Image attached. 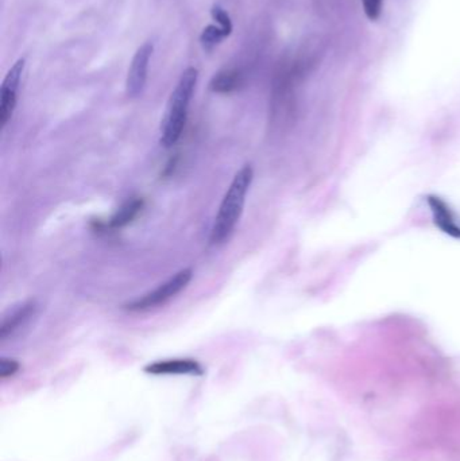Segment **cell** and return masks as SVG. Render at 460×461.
Returning a JSON list of instances; mask_svg holds the SVG:
<instances>
[{"label":"cell","mask_w":460,"mask_h":461,"mask_svg":"<svg viewBox=\"0 0 460 461\" xmlns=\"http://www.w3.org/2000/svg\"><path fill=\"white\" fill-rule=\"evenodd\" d=\"M254 179L251 165H244L232 178L223 197L219 210L211 229L209 241L212 246H220L234 232L246 206V197Z\"/></svg>","instance_id":"obj_1"},{"label":"cell","mask_w":460,"mask_h":461,"mask_svg":"<svg viewBox=\"0 0 460 461\" xmlns=\"http://www.w3.org/2000/svg\"><path fill=\"white\" fill-rule=\"evenodd\" d=\"M197 79H199V70L196 68H188L181 75L175 85V91L170 95L168 108L161 125L159 141L165 149L173 147L180 141L184 132Z\"/></svg>","instance_id":"obj_2"},{"label":"cell","mask_w":460,"mask_h":461,"mask_svg":"<svg viewBox=\"0 0 460 461\" xmlns=\"http://www.w3.org/2000/svg\"><path fill=\"white\" fill-rule=\"evenodd\" d=\"M192 278H193V270L182 269V270L175 272L173 277H170L168 281L161 284L154 290L126 303L123 306V309L128 312L137 313V312H147V310L159 308V306L169 303L170 300H173L177 294H180L184 289H187Z\"/></svg>","instance_id":"obj_3"},{"label":"cell","mask_w":460,"mask_h":461,"mask_svg":"<svg viewBox=\"0 0 460 461\" xmlns=\"http://www.w3.org/2000/svg\"><path fill=\"white\" fill-rule=\"evenodd\" d=\"M25 58H19L7 72L0 89V126L6 127L15 111L18 91L25 70Z\"/></svg>","instance_id":"obj_4"},{"label":"cell","mask_w":460,"mask_h":461,"mask_svg":"<svg viewBox=\"0 0 460 461\" xmlns=\"http://www.w3.org/2000/svg\"><path fill=\"white\" fill-rule=\"evenodd\" d=\"M154 46L151 42H144L132 57V61L128 68V80H126V94L128 97L135 99L141 95L147 81L149 64L153 56Z\"/></svg>","instance_id":"obj_5"},{"label":"cell","mask_w":460,"mask_h":461,"mask_svg":"<svg viewBox=\"0 0 460 461\" xmlns=\"http://www.w3.org/2000/svg\"><path fill=\"white\" fill-rule=\"evenodd\" d=\"M150 375H192L201 377L203 366L194 359H165L150 363L143 370Z\"/></svg>","instance_id":"obj_6"},{"label":"cell","mask_w":460,"mask_h":461,"mask_svg":"<svg viewBox=\"0 0 460 461\" xmlns=\"http://www.w3.org/2000/svg\"><path fill=\"white\" fill-rule=\"evenodd\" d=\"M428 204L436 227H439L445 234L460 239V223L455 219V213L448 207L445 200L436 196H430Z\"/></svg>","instance_id":"obj_7"},{"label":"cell","mask_w":460,"mask_h":461,"mask_svg":"<svg viewBox=\"0 0 460 461\" xmlns=\"http://www.w3.org/2000/svg\"><path fill=\"white\" fill-rule=\"evenodd\" d=\"M35 310H37V303L34 300H29L16 306L8 316L3 318L0 325V339L6 340L8 336L14 334L25 322H27L34 316Z\"/></svg>","instance_id":"obj_8"},{"label":"cell","mask_w":460,"mask_h":461,"mask_svg":"<svg viewBox=\"0 0 460 461\" xmlns=\"http://www.w3.org/2000/svg\"><path fill=\"white\" fill-rule=\"evenodd\" d=\"M244 75L240 69H224L212 77L209 82V89L215 94L227 95L240 89L244 85Z\"/></svg>","instance_id":"obj_9"},{"label":"cell","mask_w":460,"mask_h":461,"mask_svg":"<svg viewBox=\"0 0 460 461\" xmlns=\"http://www.w3.org/2000/svg\"><path fill=\"white\" fill-rule=\"evenodd\" d=\"M143 200L139 197L131 198L116 210V213L110 219V228L118 229L123 228L134 222L138 215L142 212Z\"/></svg>","instance_id":"obj_10"},{"label":"cell","mask_w":460,"mask_h":461,"mask_svg":"<svg viewBox=\"0 0 460 461\" xmlns=\"http://www.w3.org/2000/svg\"><path fill=\"white\" fill-rule=\"evenodd\" d=\"M228 35H230V32H227L225 29H223L222 26L209 25L201 32L200 42H201L203 48L209 51V50L215 48L216 45H219L223 39L227 38Z\"/></svg>","instance_id":"obj_11"},{"label":"cell","mask_w":460,"mask_h":461,"mask_svg":"<svg viewBox=\"0 0 460 461\" xmlns=\"http://www.w3.org/2000/svg\"><path fill=\"white\" fill-rule=\"evenodd\" d=\"M365 14L370 20H377L382 14L383 0H362Z\"/></svg>","instance_id":"obj_12"},{"label":"cell","mask_w":460,"mask_h":461,"mask_svg":"<svg viewBox=\"0 0 460 461\" xmlns=\"http://www.w3.org/2000/svg\"><path fill=\"white\" fill-rule=\"evenodd\" d=\"M212 18L219 23V26H222L223 29H225L227 32H232V22L230 15L223 10L220 6H213L211 10Z\"/></svg>","instance_id":"obj_13"},{"label":"cell","mask_w":460,"mask_h":461,"mask_svg":"<svg viewBox=\"0 0 460 461\" xmlns=\"http://www.w3.org/2000/svg\"><path fill=\"white\" fill-rule=\"evenodd\" d=\"M18 371H19V363L16 362L15 359H10V358L0 359V378L1 379L15 375Z\"/></svg>","instance_id":"obj_14"}]
</instances>
